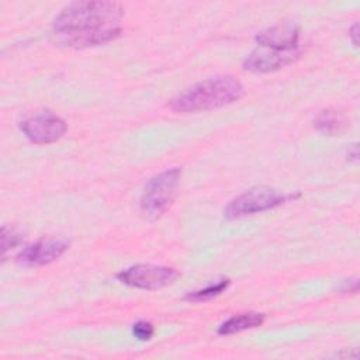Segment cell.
Listing matches in <instances>:
<instances>
[{"label": "cell", "mask_w": 360, "mask_h": 360, "mask_svg": "<svg viewBox=\"0 0 360 360\" xmlns=\"http://www.w3.org/2000/svg\"><path fill=\"white\" fill-rule=\"evenodd\" d=\"M124 7L115 1H73L53 20L56 42L87 48L110 42L121 35L120 18Z\"/></svg>", "instance_id": "cell-1"}, {"label": "cell", "mask_w": 360, "mask_h": 360, "mask_svg": "<svg viewBox=\"0 0 360 360\" xmlns=\"http://www.w3.org/2000/svg\"><path fill=\"white\" fill-rule=\"evenodd\" d=\"M243 91L239 80L229 75H221L195 83L173 97L167 105L176 112L207 111L238 101Z\"/></svg>", "instance_id": "cell-2"}, {"label": "cell", "mask_w": 360, "mask_h": 360, "mask_svg": "<svg viewBox=\"0 0 360 360\" xmlns=\"http://www.w3.org/2000/svg\"><path fill=\"white\" fill-rule=\"evenodd\" d=\"M181 180V167L167 169L146 183L139 200V210L149 221H156L166 214L177 197Z\"/></svg>", "instance_id": "cell-3"}, {"label": "cell", "mask_w": 360, "mask_h": 360, "mask_svg": "<svg viewBox=\"0 0 360 360\" xmlns=\"http://www.w3.org/2000/svg\"><path fill=\"white\" fill-rule=\"evenodd\" d=\"M294 198L292 195H285L276 188L267 186L252 187L238 197H235L224 210V215L228 219H236L246 215L263 212L284 204L287 200Z\"/></svg>", "instance_id": "cell-4"}, {"label": "cell", "mask_w": 360, "mask_h": 360, "mask_svg": "<svg viewBox=\"0 0 360 360\" xmlns=\"http://www.w3.org/2000/svg\"><path fill=\"white\" fill-rule=\"evenodd\" d=\"M180 273L167 266L158 264H135L117 274V278L129 287L142 290H159L173 284Z\"/></svg>", "instance_id": "cell-5"}, {"label": "cell", "mask_w": 360, "mask_h": 360, "mask_svg": "<svg viewBox=\"0 0 360 360\" xmlns=\"http://www.w3.org/2000/svg\"><path fill=\"white\" fill-rule=\"evenodd\" d=\"M20 129L30 142L45 145L59 141L65 135L68 125L60 117L46 111L22 120Z\"/></svg>", "instance_id": "cell-6"}, {"label": "cell", "mask_w": 360, "mask_h": 360, "mask_svg": "<svg viewBox=\"0 0 360 360\" xmlns=\"http://www.w3.org/2000/svg\"><path fill=\"white\" fill-rule=\"evenodd\" d=\"M70 246L63 236H46L25 246L15 257V262L24 267H39L59 259Z\"/></svg>", "instance_id": "cell-7"}, {"label": "cell", "mask_w": 360, "mask_h": 360, "mask_svg": "<svg viewBox=\"0 0 360 360\" xmlns=\"http://www.w3.org/2000/svg\"><path fill=\"white\" fill-rule=\"evenodd\" d=\"M298 51H277L270 48H257L252 51L243 60V69L255 73H267L278 70L291 62H294L298 56Z\"/></svg>", "instance_id": "cell-8"}, {"label": "cell", "mask_w": 360, "mask_h": 360, "mask_svg": "<svg viewBox=\"0 0 360 360\" xmlns=\"http://www.w3.org/2000/svg\"><path fill=\"white\" fill-rule=\"evenodd\" d=\"M298 38H300V28L294 22L278 24L256 35V41L260 46L277 49V51L297 49Z\"/></svg>", "instance_id": "cell-9"}, {"label": "cell", "mask_w": 360, "mask_h": 360, "mask_svg": "<svg viewBox=\"0 0 360 360\" xmlns=\"http://www.w3.org/2000/svg\"><path fill=\"white\" fill-rule=\"evenodd\" d=\"M266 319V315L262 312H245V314H238L226 321H224L218 326V333L219 335H232V333H239L248 329L257 328L263 325Z\"/></svg>", "instance_id": "cell-10"}, {"label": "cell", "mask_w": 360, "mask_h": 360, "mask_svg": "<svg viewBox=\"0 0 360 360\" xmlns=\"http://www.w3.org/2000/svg\"><path fill=\"white\" fill-rule=\"evenodd\" d=\"M314 127L322 134L336 135L340 134L345 128V120L335 110H323L315 117Z\"/></svg>", "instance_id": "cell-11"}, {"label": "cell", "mask_w": 360, "mask_h": 360, "mask_svg": "<svg viewBox=\"0 0 360 360\" xmlns=\"http://www.w3.org/2000/svg\"><path fill=\"white\" fill-rule=\"evenodd\" d=\"M231 284V280L226 278V277H222L219 278L218 281L204 287V288H200V290H195V291H190L186 294L184 300L187 301H191V302H202V301H208L219 294H222Z\"/></svg>", "instance_id": "cell-12"}, {"label": "cell", "mask_w": 360, "mask_h": 360, "mask_svg": "<svg viewBox=\"0 0 360 360\" xmlns=\"http://www.w3.org/2000/svg\"><path fill=\"white\" fill-rule=\"evenodd\" d=\"M24 238V232L15 225H3L1 228V248L3 252L17 246Z\"/></svg>", "instance_id": "cell-13"}, {"label": "cell", "mask_w": 360, "mask_h": 360, "mask_svg": "<svg viewBox=\"0 0 360 360\" xmlns=\"http://www.w3.org/2000/svg\"><path fill=\"white\" fill-rule=\"evenodd\" d=\"M132 335L138 339V340H149L152 339V336L155 335V328L150 322L146 321H138L132 325Z\"/></svg>", "instance_id": "cell-14"}, {"label": "cell", "mask_w": 360, "mask_h": 360, "mask_svg": "<svg viewBox=\"0 0 360 360\" xmlns=\"http://www.w3.org/2000/svg\"><path fill=\"white\" fill-rule=\"evenodd\" d=\"M347 156H349V159H350V160H353V162H357V158H359V150H357V145H356V143H354V145H352V146L349 148Z\"/></svg>", "instance_id": "cell-15"}, {"label": "cell", "mask_w": 360, "mask_h": 360, "mask_svg": "<svg viewBox=\"0 0 360 360\" xmlns=\"http://www.w3.org/2000/svg\"><path fill=\"white\" fill-rule=\"evenodd\" d=\"M357 28H359V25H357V24H354V25L352 27V30H350V34H352V38H353V44H354V46H357Z\"/></svg>", "instance_id": "cell-16"}]
</instances>
